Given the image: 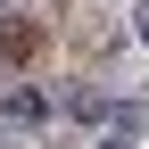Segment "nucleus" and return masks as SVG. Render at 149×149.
I'll return each mask as SVG.
<instances>
[{"instance_id":"f257e3e1","label":"nucleus","mask_w":149,"mask_h":149,"mask_svg":"<svg viewBox=\"0 0 149 149\" xmlns=\"http://www.w3.org/2000/svg\"><path fill=\"white\" fill-rule=\"evenodd\" d=\"M33 42H42V25H8V33H0V50H8V58H33Z\"/></svg>"},{"instance_id":"f03ea898","label":"nucleus","mask_w":149,"mask_h":149,"mask_svg":"<svg viewBox=\"0 0 149 149\" xmlns=\"http://www.w3.org/2000/svg\"><path fill=\"white\" fill-rule=\"evenodd\" d=\"M141 17H149V8H141ZM141 42H149V25H141Z\"/></svg>"}]
</instances>
